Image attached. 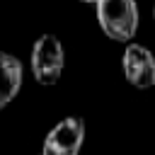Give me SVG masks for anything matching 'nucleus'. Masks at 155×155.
<instances>
[{"mask_svg": "<svg viewBox=\"0 0 155 155\" xmlns=\"http://www.w3.org/2000/svg\"><path fill=\"white\" fill-rule=\"evenodd\" d=\"M97 19L109 39L131 41L138 31V5L136 0H97Z\"/></svg>", "mask_w": 155, "mask_h": 155, "instance_id": "nucleus-1", "label": "nucleus"}, {"mask_svg": "<svg viewBox=\"0 0 155 155\" xmlns=\"http://www.w3.org/2000/svg\"><path fill=\"white\" fill-rule=\"evenodd\" d=\"M63 63H65V53H63L61 39L53 36V34H41L34 41V48H31L34 80L41 82V85H56L61 80Z\"/></svg>", "mask_w": 155, "mask_h": 155, "instance_id": "nucleus-2", "label": "nucleus"}, {"mask_svg": "<svg viewBox=\"0 0 155 155\" xmlns=\"http://www.w3.org/2000/svg\"><path fill=\"white\" fill-rule=\"evenodd\" d=\"M82 140H85V121L80 116H65L46 133L41 155H78Z\"/></svg>", "mask_w": 155, "mask_h": 155, "instance_id": "nucleus-3", "label": "nucleus"}, {"mask_svg": "<svg viewBox=\"0 0 155 155\" xmlns=\"http://www.w3.org/2000/svg\"><path fill=\"white\" fill-rule=\"evenodd\" d=\"M124 65V75L126 80L138 87V90H148L155 85V56L140 46V44H128L121 58Z\"/></svg>", "mask_w": 155, "mask_h": 155, "instance_id": "nucleus-4", "label": "nucleus"}, {"mask_svg": "<svg viewBox=\"0 0 155 155\" xmlns=\"http://www.w3.org/2000/svg\"><path fill=\"white\" fill-rule=\"evenodd\" d=\"M22 80H24V73H22L19 58H15L12 53H0V109L17 97Z\"/></svg>", "mask_w": 155, "mask_h": 155, "instance_id": "nucleus-5", "label": "nucleus"}, {"mask_svg": "<svg viewBox=\"0 0 155 155\" xmlns=\"http://www.w3.org/2000/svg\"><path fill=\"white\" fill-rule=\"evenodd\" d=\"M82 2H92V5H97V0H82Z\"/></svg>", "mask_w": 155, "mask_h": 155, "instance_id": "nucleus-6", "label": "nucleus"}, {"mask_svg": "<svg viewBox=\"0 0 155 155\" xmlns=\"http://www.w3.org/2000/svg\"><path fill=\"white\" fill-rule=\"evenodd\" d=\"M39 155H41V153H39Z\"/></svg>", "mask_w": 155, "mask_h": 155, "instance_id": "nucleus-7", "label": "nucleus"}]
</instances>
